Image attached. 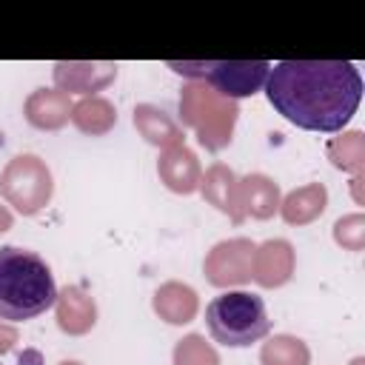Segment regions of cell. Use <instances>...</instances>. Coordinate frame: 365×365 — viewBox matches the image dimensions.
<instances>
[{
  "mask_svg": "<svg viewBox=\"0 0 365 365\" xmlns=\"http://www.w3.org/2000/svg\"><path fill=\"white\" fill-rule=\"evenodd\" d=\"M54 305H57L60 331H66L71 336H80V334L91 331L94 322H97V305L80 285H66L63 291H57Z\"/></svg>",
  "mask_w": 365,
  "mask_h": 365,
  "instance_id": "cell-12",
  "label": "cell"
},
{
  "mask_svg": "<svg viewBox=\"0 0 365 365\" xmlns=\"http://www.w3.org/2000/svg\"><path fill=\"white\" fill-rule=\"evenodd\" d=\"M51 191H54L51 171L34 154H20L9 160V165L0 174V194L9 200V205H14L26 217L46 208L51 200Z\"/></svg>",
  "mask_w": 365,
  "mask_h": 365,
  "instance_id": "cell-6",
  "label": "cell"
},
{
  "mask_svg": "<svg viewBox=\"0 0 365 365\" xmlns=\"http://www.w3.org/2000/svg\"><path fill=\"white\" fill-rule=\"evenodd\" d=\"M174 365H220L217 351L200 334H188L174 348Z\"/></svg>",
  "mask_w": 365,
  "mask_h": 365,
  "instance_id": "cell-20",
  "label": "cell"
},
{
  "mask_svg": "<svg viewBox=\"0 0 365 365\" xmlns=\"http://www.w3.org/2000/svg\"><path fill=\"white\" fill-rule=\"evenodd\" d=\"M157 174L160 180L165 182V188L177 191V194H191L200 188V180H202V171H200V163L194 157L191 148L185 145H171L163 151L160 163H157Z\"/></svg>",
  "mask_w": 365,
  "mask_h": 365,
  "instance_id": "cell-11",
  "label": "cell"
},
{
  "mask_svg": "<svg viewBox=\"0 0 365 365\" xmlns=\"http://www.w3.org/2000/svg\"><path fill=\"white\" fill-rule=\"evenodd\" d=\"M259 362L262 365H308L311 354H308V345L302 339L279 334V336H274V339H268L262 345Z\"/></svg>",
  "mask_w": 365,
  "mask_h": 365,
  "instance_id": "cell-19",
  "label": "cell"
},
{
  "mask_svg": "<svg viewBox=\"0 0 365 365\" xmlns=\"http://www.w3.org/2000/svg\"><path fill=\"white\" fill-rule=\"evenodd\" d=\"M154 311L171 325H185L197 314V294L182 282H165L154 294Z\"/></svg>",
  "mask_w": 365,
  "mask_h": 365,
  "instance_id": "cell-15",
  "label": "cell"
},
{
  "mask_svg": "<svg viewBox=\"0 0 365 365\" xmlns=\"http://www.w3.org/2000/svg\"><path fill=\"white\" fill-rule=\"evenodd\" d=\"M60 365H83V362H74V359H66V362H60Z\"/></svg>",
  "mask_w": 365,
  "mask_h": 365,
  "instance_id": "cell-25",
  "label": "cell"
},
{
  "mask_svg": "<svg viewBox=\"0 0 365 365\" xmlns=\"http://www.w3.org/2000/svg\"><path fill=\"white\" fill-rule=\"evenodd\" d=\"M168 68H174L182 77H197L211 86L225 100L234 97H251L257 94L271 71V63L265 60H171Z\"/></svg>",
  "mask_w": 365,
  "mask_h": 365,
  "instance_id": "cell-4",
  "label": "cell"
},
{
  "mask_svg": "<svg viewBox=\"0 0 365 365\" xmlns=\"http://www.w3.org/2000/svg\"><path fill=\"white\" fill-rule=\"evenodd\" d=\"M180 111L182 120L197 128V140L205 148L220 151L231 143V128L240 114L234 100H225L205 86H185L180 97Z\"/></svg>",
  "mask_w": 365,
  "mask_h": 365,
  "instance_id": "cell-5",
  "label": "cell"
},
{
  "mask_svg": "<svg viewBox=\"0 0 365 365\" xmlns=\"http://www.w3.org/2000/svg\"><path fill=\"white\" fill-rule=\"evenodd\" d=\"M134 125L137 131L151 143V145H160V148H171V145H182V128L157 106L151 103H140L134 108Z\"/></svg>",
  "mask_w": 365,
  "mask_h": 365,
  "instance_id": "cell-14",
  "label": "cell"
},
{
  "mask_svg": "<svg viewBox=\"0 0 365 365\" xmlns=\"http://www.w3.org/2000/svg\"><path fill=\"white\" fill-rule=\"evenodd\" d=\"M117 77V63H57L54 86L66 94H86L106 88Z\"/></svg>",
  "mask_w": 365,
  "mask_h": 365,
  "instance_id": "cell-8",
  "label": "cell"
},
{
  "mask_svg": "<svg viewBox=\"0 0 365 365\" xmlns=\"http://www.w3.org/2000/svg\"><path fill=\"white\" fill-rule=\"evenodd\" d=\"M251 240H225L211 248L205 257V277L214 285H237L251 279V257H254Z\"/></svg>",
  "mask_w": 365,
  "mask_h": 365,
  "instance_id": "cell-7",
  "label": "cell"
},
{
  "mask_svg": "<svg viewBox=\"0 0 365 365\" xmlns=\"http://www.w3.org/2000/svg\"><path fill=\"white\" fill-rule=\"evenodd\" d=\"M268 103L305 131H339L359 108L362 77L348 60H282L265 80Z\"/></svg>",
  "mask_w": 365,
  "mask_h": 365,
  "instance_id": "cell-1",
  "label": "cell"
},
{
  "mask_svg": "<svg viewBox=\"0 0 365 365\" xmlns=\"http://www.w3.org/2000/svg\"><path fill=\"white\" fill-rule=\"evenodd\" d=\"M328 154H331L334 165H339L345 171H359L362 168V157H365V151H362V134L359 131H351V134L334 140L328 145Z\"/></svg>",
  "mask_w": 365,
  "mask_h": 365,
  "instance_id": "cell-21",
  "label": "cell"
},
{
  "mask_svg": "<svg viewBox=\"0 0 365 365\" xmlns=\"http://www.w3.org/2000/svg\"><path fill=\"white\" fill-rule=\"evenodd\" d=\"M334 240L348 251H362V245H365V217L362 214H348V217L336 220Z\"/></svg>",
  "mask_w": 365,
  "mask_h": 365,
  "instance_id": "cell-22",
  "label": "cell"
},
{
  "mask_svg": "<svg viewBox=\"0 0 365 365\" xmlns=\"http://www.w3.org/2000/svg\"><path fill=\"white\" fill-rule=\"evenodd\" d=\"M325 202H328L325 185L311 182V185H302V188L291 191V194L282 200L279 211H282V220H285L288 225H305V222L317 220V217L325 211Z\"/></svg>",
  "mask_w": 365,
  "mask_h": 365,
  "instance_id": "cell-16",
  "label": "cell"
},
{
  "mask_svg": "<svg viewBox=\"0 0 365 365\" xmlns=\"http://www.w3.org/2000/svg\"><path fill=\"white\" fill-rule=\"evenodd\" d=\"M9 228H11V214L0 205V234H3V231H9Z\"/></svg>",
  "mask_w": 365,
  "mask_h": 365,
  "instance_id": "cell-24",
  "label": "cell"
},
{
  "mask_svg": "<svg viewBox=\"0 0 365 365\" xmlns=\"http://www.w3.org/2000/svg\"><path fill=\"white\" fill-rule=\"evenodd\" d=\"M294 271V251L285 240H268L259 248H254L251 257V277L265 285V288H277L282 282L291 279Z\"/></svg>",
  "mask_w": 365,
  "mask_h": 365,
  "instance_id": "cell-10",
  "label": "cell"
},
{
  "mask_svg": "<svg viewBox=\"0 0 365 365\" xmlns=\"http://www.w3.org/2000/svg\"><path fill=\"white\" fill-rule=\"evenodd\" d=\"M14 342H17V331H14L11 325H3V322H0V354L11 351Z\"/></svg>",
  "mask_w": 365,
  "mask_h": 365,
  "instance_id": "cell-23",
  "label": "cell"
},
{
  "mask_svg": "<svg viewBox=\"0 0 365 365\" xmlns=\"http://www.w3.org/2000/svg\"><path fill=\"white\" fill-rule=\"evenodd\" d=\"M279 208V185L265 174H248L237 180V217L268 220Z\"/></svg>",
  "mask_w": 365,
  "mask_h": 365,
  "instance_id": "cell-9",
  "label": "cell"
},
{
  "mask_svg": "<svg viewBox=\"0 0 365 365\" xmlns=\"http://www.w3.org/2000/svg\"><path fill=\"white\" fill-rule=\"evenodd\" d=\"M57 302L54 274L46 259L29 248H0V319L26 322Z\"/></svg>",
  "mask_w": 365,
  "mask_h": 365,
  "instance_id": "cell-2",
  "label": "cell"
},
{
  "mask_svg": "<svg viewBox=\"0 0 365 365\" xmlns=\"http://www.w3.org/2000/svg\"><path fill=\"white\" fill-rule=\"evenodd\" d=\"M71 123L83 131V134H91V137H100V134H108L117 123V111L108 100L103 97H83L77 106H71Z\"/></svg>",
  "mask_w": 365,
  "mask_h": 365,
  "instance_id": "cell-18",
  "label": "cell"
},
{
  "mask_svg": "<svg viewBox=\"0 0 365 365\" xmlns=\"http://www.w3.org/2000/svg\"><path fill=\"white\" fill-rule=\"evenodd\" d=\"M205 325L214 342L228 348H248L271 331V319L262 297L248 291H225L205 308Z\"/></svg>",
  "mask_w": 365,
  "mask_h": 365,
  "instance_id": "cell-3",
  "label": "cell"
},
{
  "mask_svg": "<svg viewBox=\"0 0 365 365\" xmlns=\"http://www.w3.org/2000/svg\"><path fill=\"white\" fill-rule=\"evenodd\" d=\"M200 188H202V197L211 202V205H217L220 211H225L234 222H240V217H237V177H234V171L231 168H225V165H211L208 171H205V177L200 180Z\"/></svg>",
  "mask_w": 365,
  "mask_h": 365,
  "instance_id": "cell-17",
  "label": "cell"
},
{
  "mask_svg": "<svg viewBox=\"0 0 365 365\" xmlns=\"http://www.w3.org/2000/svg\"><path fill=\"white\" fill-rule=\"evenodd\" d=\"M71 117V100L60 88H37L26 100V120L40 131H57Z\"/></svg>",
  "mask_w": 365,
  "mask_h": 365,
  "instance_id": "cell-13",
  "label": "cell"
}]
</instances>
